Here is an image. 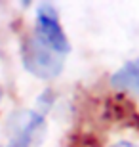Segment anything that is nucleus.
<instances>
[{
	"mask_svg": "<svg viewBox=\"0 0 139 147\" xmlns=\"http://www.w3.org/2000/svg\"><path fill=\"white\" fill-rule=\"evenodd\" d=\"M111 86L120 92H130L139 96V59L126 61L118 71L112 73Z\"/></svg>",
	"mask_w": 139,
	"mask_h": 147,
	"instance_id": "nucleus-4",
	"label": "nucleus"
},
{
	"mask_svg": "<svg viewBox=\"0 0 139 147\" xmlns=\"http://www.w3.org/2000/svg\"><path fill=\"white\" fill-rule=\"evenodd\" d=\"M34 36L42 44H46L48 48L54 52L65 55L71 52V42L67 34H65L59 16L55 8L52 4H40L36 8V17H34Z\"/></svg>",
	"mask_w": 139,
	"mask_h": 147,
	"instance_id": "nucleus-2",
	"label": "nucleus"
},
{
	"mask_svg": "<svg viewBox=\"0 0 139 147\" xmlns=\"http://www.w3.org/2000/svg\"><path fill=\"white\" fill-rule=\"evenodd\" d=\"M0 101H2V88H0Z\"/></svg>",
	"mask_w": 139,
	"mask_h": 147,
	"instance_id": "nucleus-7",
	"label": "nucleus"
},
{
	"mask_svg": "<svg viewBox=\"0 0 139 147\" xmlns=\"http://www.w3.org/2000/svg\"><path fill=\"white\" fill-rule=\"evenodd\" d=\"M111 147H137V145L132 142H116V143H112Z\"/></svg>",
	"mask_w": 139,
	"mask_h": 147,
	"instance_id": "nucleus-6",
	"label": "nucleus"
},
{
	"mask_svg": "<svg viewBox=\"0 0 139 147\" xmlns=\"http://www.w3.org/2000/svg\"><path fill=\"white\" fill-rule=\"evenodd\" d=\"M21 61L23 67L31 75L42 78V80H48V78H55L63 71L65 55L54 52L32 34V36L25 38L21 44Z\"/></svg>",
	"mask_w": 139,
	"mask_h": 147,
	"instance_id": "nucleus-1",
	"label": "nucleus"
},
{
	"mask_svg": "<svg viewBox=\"0 0 139 147\" xmlns=\"http://www.w3.org/2000/svg\"><path fill=\"white\" fill-rule=\"evenodd\" d=\"M6 147H29V145H27V143H23V142H17V140H10Z\"/></svg>",
	"mask_w": 139,
	"mask_h": 147,
	"instance_id": "nucleus-5",
	"label": "nucleus"
},
{
	"mask_svg": "<svg viewBox=\"0 0 139 147\" xmlns=\"http://www.w3.org/2000/svg\"><path fill=\"white\" fill-rule=\"evenodd\" d=\"M8 136L10 140L31 145H38L46 136V120L44 115L38 111L23 109L19 113H13L8 120Z\"/></svg>",
	"mask_w": 139,
	"mask_h": 147,
	"instance_id": "nucleus-3",
	"label": "nucleus"
}]
</instances>
